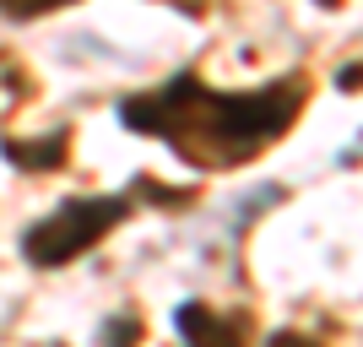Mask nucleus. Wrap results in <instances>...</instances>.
I'll use <instances>...</instances> for the list:
<instances>
[{"instance_id":"1","label":"nucleus","mask_w":363,"mask_h":347,"mask_svg":"<svg viewBox=\"0 0 363 347\" xmlns=\"http://www.w3.org/2000/svg\"><path fill=\"white\" fill-rule=\"evenodd\" d=\"M309 98V76H277L266 87L250 92H217L201 76H168L163 87L136 92L120 104V125L136 136L168 141V152L190 168H239L255 163L260 152L282 141V131L293 125V114Z\"/></svg>"},{"instance_id":"2","label":"nucleus","mask_w":363,"mask_h":347,"mask_svg":"<svg viewBox=\"0 0 363 347\" xmlns=\"http://www.w3.org/2000/svg\"><path fill=\"white\" fill-rule=\"evenodd\" d=\"M130 211H136L130 196H71V201H60L49 217H38V223L22 233V255H28V266L55 272L65 260L87 255L92 244H104Z\"/></svg>"},{"instance_id":"3","label":"nucleus","mask_w":363,"mask_h":347,"mask_svg":"<svg viewBox=\"0 0 363 347\" xmlns=\"http://www.w3.org/2000/svg\"><path fill=\"white\" fill-rule=\"evenodd\" d=\"M174 331H179V347H244V320L239 315H223L201 299H184L174 309Z\"/></svg>"},{"instance_id":"4","label":"nucleus","mask_w":363,"mask_h":347,"mask_svg":"<svg viewBox=\"0 0 363 347\" xmlns=\"http://www.w3.org/2000/svg\"><path fill=\"white\" fill-rule=\"evenodd\" d=\"M65 147H71V136L65 131H49V141H33V147H22V141H0V158L16 168H28V174H38V168H60L65 163Z\"/></svg>"},{"instance_id":"5","label":"nucleus","mask_w":363,"mask_h":347,"mask_svg":"<svg viewBox=\"0 0 363 347\" xmlns=\"http://www.w3.org/2000/svg\"><path fill=\"white\" fill-rule=\"evenodd\" d=\"M98 342H104V347H136V342H141V320H136V315H114V320L104 326V336H98Z\"/></svg>"},{"instance_id":"6","label":"nucleus","mask_w":363,"mask_h":347,"mask_svg":"<svg viewBox=\"0 0 363 347\" xmlns=\"http://www.w3.org/2000/svg\"><path fill=\"white\" fill-rule=\"evenodd\" d=\"M71 0H0V11L11 16V22H28V16H44V11H60Z\"/></svg>"},{"instance_id":"7","label":"nucleus","mask_w":363,"mask_h":347,"mask_svg":"<svg viewBox=\"0 0 363 347\" xmlns=\"http://www.w3.org/2000/svg\"><path fill=\"white\" fill-rule=\"evenodd\" d=\"M266 347H320L315 336H298V331H277V336H266Z\"/></svg>"},{"instance_id":"8","label":"nucleus","mask_w":363,"mask_h":347,"mask_svg":"<svg viewBox=\"0 0 363 347\" xmlns=\"http://www.w3.org/2000/svg\"><path fill=\"white\" fill-rule=\"evenodd\" d=\"M320 6H336V0H320Z\"/></svg>"}]
</instances>
